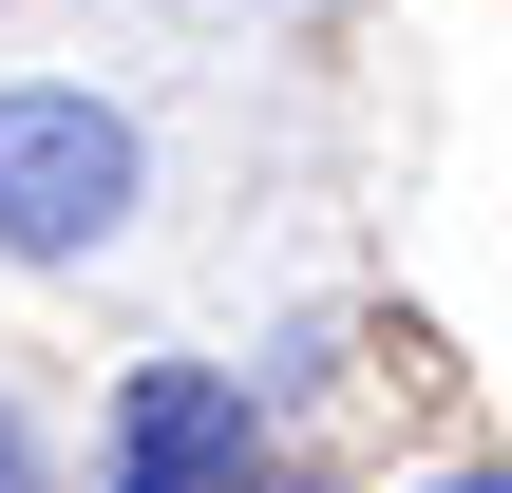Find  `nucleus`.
<instances>
[{
	"mask_svg": "<svg viewBox=\"0 0 512 493\" xmlns=\"http://www.w3.org/2000/svg\"><path fill=\"white\" fill-rule=\"evenodd\" d=\"M456 493H512V475H456Z\"/></svg>",
	"mask_w": 512,
	"mask_h": 493,
	"instance_id": "obj_4",
	"label": "nucleus"
},
{
	"mask_svg": "<svg viewBox=\"0 0 512 493\" xmlns=\"http://www.w3.org/2000/svg\"><path fill=\"white\" fill-rule=\"evenodd\" d=\"M95 493H285V475H266V418H247L228 361H133L114 437H95Z\"/></svg>",
	"mask_w": 512,
	"mask_h": 493,
	"instance_id": "obj_2",
	"label": "nucleus"
},
{
	"mask_svg": "<svg viewBox=\"0 0 512 493\" xmlns=\"http://www.w3.org/2000/svg\"><path fill=\"white\" fill-rule=\"evenodd\" d=\"M133 228V114L76 76H0V266H76Z\"/></svg>",
	"mask_w": 512,
	"mask_h": 493,
	"instance_id": "obj_1",
	"label": "nucleus"
},
{
	"mask_svg": "<svg viewBox=\"0 0 512 493\" xmlns=\"http://www.w3.org/2000/svg\"><path fill=\"white\" fill-rule=\"evenodd\" d=\"M0 493H38V418H19V399H0Z\"/></svg>",
	"mask_w": 512,
	"mask_h": 493,
	"instance_id": "obj_3",
	"label": "nucleus"
},
{
	"mask_svg": "<svg viewBox=\"0 0 512 493\" xmlns=\"http://www.w3.org/2000/svg\"><path fill=\"white\" fill-rule=\"evenodd\" d=\"M494 475H512V456H494Z\"/></svg>",
	"mask_w": 512,
	"mask_h": 493,
	"instance_id": "obj_5",
	"label": "nucleus"
}]
</instances>
